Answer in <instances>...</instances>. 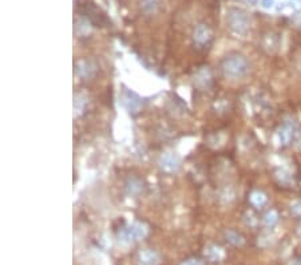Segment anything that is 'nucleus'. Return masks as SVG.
I'll use <instances>...</instances> for the list:
<instances>
[{"label": "nucleus", "instance_id": "obj_1", "mask_svg": "<svg viewBox=\"0 0 301 265\" xmlns=\"http://www.w3.org/2000/svg\"><path fill=\"white\" fill-rule=\"evenodd\" d=\"M249 70L248 62L245 58L240 57V55H232L228 57L225 61L223 62V71L226 76L229 78H241Z\"/></svg>", "mask_w": 301, "mask_h": 265}, {"label": "nucleus", "instance_id": "obj_2", "mask_svg": "<svg viewBox=\"0 0 301 265\" xmlns=\"http://www.w3.org/2000/svg\"><path fill=\"white\" fill-rule=\"evenodd\" d=\"M147 234V226L145 224H141V222H134L133 225L126 228L121 233V238L123 241H140L142 238H145Z\"/></svg>", "mask_w": 301, "mask_h": 265}, {"label": "nucleus", "instance_id": "obj_3", "mask_svg": "<svg viewBox=\"0 0 301 265\" xmlns=\"http://www.w3.org/2000/svg\"><path fill=\"white\" fill-rule=\"evenodd\" d=\"M158 165L159 168L166 173H176L177 170L181 166V160L177 154L174 153H165L159 157V161H158Z\"/></svg>", "mask_w": 301, "mask_h": 265}, {"label": "nucleus", "instance_id": "obj_4", "mask_svg": "<svg viewBox=\"0 0 301 265\" xmlns=\"http://www.w3.org/2000/svg\"><path fill=\"white\" fill-rule=\"evenodd\" d=\"M122 103L125 109L131 114H135L142 109V100L136 95L135 93L130 91V90H125L122 95Z\"/></svg>", "mask_w": 301, "mask_h": 265}, {"label": "nucleus", "instance_id": "obj_5", "mask_svg": "<svg viewBox=\"0 0 301 265\" xmlns=\"http://www.w3.org/2000/svg\"><path fill=\"white\" fill-rule=\"evenodd\" d=\"M144 189V185L141 182V179L135 178V177H130L125 183V190L127 196L130 197H136V196H140L141 192Z\"/></svg>", "mask_w": 301, "mask_h": 265}, {"label": "nucleus", "instance_id": "obj_6", "mask_svg": "<svg viewBox=\"0 0 301 265\" xmlns=\"http://www.w3.org/2000/svg\"><path fill=\"white\" fill-rule=\"evenodd\" d=\"M138 260H140L141 265H158L159 256L153 249H145L138 254Z\"/></svg>", "mask_w": 301, "mask_h": 265}, {"label": "nucleus", "instance_id": "obj_7", "mask_svg": "<svg viewBox=\"0 0 301 265\" xmlns=\"http://www.w3.org/2000/svg\"><path fill=\"white\" fill-rule=\"evenodd\" d=\"M205 256H206L209 261L218 262L225 257V253H224L223 248L217 247V245H210V247L205 249Z\"/></svg>", "mask_w": 301, "mask_h": 265}, {"label": "nucleus", "instance_id": "obj_8", "mask_svg": "<svg viewBox=\"0 0 301 265\" xmlns=\"http://www.w3.org/2000/svg\"><path fill=\"white\" fill-rule=\"evenodd\" d=\"M194 83L198 87H206L210 83V74L208 70H201L197 74V76L194 78Z\"/></svg>", "mask_w": 301, "mask_h": 265}, {"label": "nucleus", "instance_id": "obj_9", "mask_svg": "<svg viewBox=\"0 0 301 265\" xmlns=\"http://www.w3.org/2000/svg\"><path fill=\"white\" fill-rule=\"evenodd\" d=\"M194 39L197 40V42L200 44L206 43V42H208V39H209L208 29H206V27H204V25L198 27L197 31H196V34H194Z\"/></svg>", "mask_w": 301, "mask_h": 265}, {"label": "nucleus", "instance_id": "obj_10", "mask_svg": "<svg viewBox=\"0 0 301 265\" xmlns=\"http://www.w3.org/2000/svg\"><path fill=\"white\" fill-rule=\"evenodd\" d=\"M265 196L262 193H260V192H253L251 196V201L252 204L256 205V206H261V205H264V202H265Z\"/></svg>", "mask_w": 301, "mask_h": 265}, {"label": "nucleus", "instance_id": "obj_11", "mask_svg": "<svg viewBox=\"0 0 301 265\" xmlns=\"http://www.w3.org/2000/svg\"><path fill=\"white\" fill-rule=\"evenodd\" d=\"M91 71H93V68H90V65H89V63H86V62L79 65V68H78L79 75L90 76V75H91Z\"/></svg>", "mask_w": 301, "mask_h": 265}, {"label": "nucleus", "instance_id": "obj_12", "mask_svg": "<svg viewBox=\"0 0 301 265\" xmlns=\"http://www.w3.org/2000/svg\"><path fill=\"white\" fill-rule=\"evenodd\" d=\"M226 237H228V240H229L232 244H234V245H238V244L242 243V240H241V237L238 236L237 233H234V232L226 233Z\"/></svg>", "mask_w": 301, "mask_h": 265}, {"label": "nucleus", "instance_id": "obj_13", "mask_svg": "<svg viewBox=\"0 0 301 265\" xmlns=\"http://www.w3.org/2000/svg\"><path fill=\"white\" fill-rule=\"evenodd\" d=\"M277 221V215L276 211H269L268 215L265 216V224L268 226H272L275 222Z\"/></svg>", "mask_w": 301, "mask_h": 265}, {"label": "nucleus", "instance_id": "obj_14", "mask_svg": "<svg viewBox=\"0 0 301 265\" xmlns=\"http://www.w3.org/2000/svg\"><path fill=\"white\" fill-rule=\"evenodd\" d=\"M181 265H204V262L200 261V260H196V258H191V260H187V261L182 262Z\"/></svg>", "mask_w": 301, "mask_h": 265}]
</instances>
